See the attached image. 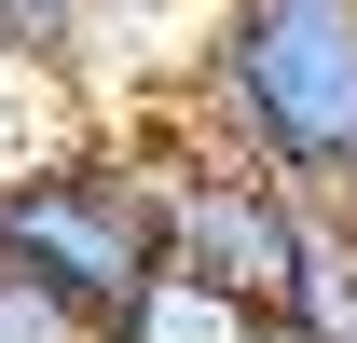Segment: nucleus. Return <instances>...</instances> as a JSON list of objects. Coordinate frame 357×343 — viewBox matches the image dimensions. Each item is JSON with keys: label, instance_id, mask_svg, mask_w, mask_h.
<instances>
[{"label": "nucleus", "instance_id": "39448f33", "mask_svg": "<svg viewBox=\"0 0 357 343\" xmlns=\"http://www.w3.org/2000/svg\"><path fill=\"white\" fill-rule=\"evenodd\" d=\"M0 343H96V330L42 289V275H14V261H0Z\"/></svg>", "mask_w": 357, "mask_h": 343}, {"label": "nucleus", "instance_id": "f03ea898", "mask_svg": "<svg viewBox=\"0 0 357 343\" xmlns=\"http://www.w3.org/2000/svg\"><path fill=\"white\" fill-rule=\"evenodd\" d=\"M0 261L14 275H42L96 343L151 289V151H110V137H69V151H28V165L0 178Z\"/></svg>", "mask_w": 357, "mask_h": 343}, {"label": "nucleus", "instance_id": "7ed1b4c3", "mask_svg": "<svg viewBox=\"0 0 357 343\" xmlns=\"http://www.w3.org/2000/svg\"><path fill=\"white\" fill-rule=\"evenodd\" d=\"M151 247H165L151 275H178V289H220V302H248V316H289L303 206L261 192L234 151H206V137L178 124L165 151H151Z\"/></svg>", "mask_w": 357, "mask_h": 343}, {"label": "nucleus", "instance_id": "f257e3e1", "mask_svg": "<svg viewBox=\"0 0 357 343\" xmlns=\"http://www.w3.org/2000/svg\"><path fill=\"white\" fill-rule=\"evenodd\" d=\"M178 124L303 220H357V0H220Z\"/></svg>", "mask_w": 357, "mask_h": 343}, {"label": "nucleus", "instance_id": "423d86ee", "mask_svg": "<svg viewBox=\"0 0 357 343\" xmlns=\"http://www.w3.org/2000/svg\"><path fill=\"white\" fill-rule=\"evenodd\" d=\"M316 343H357V302H344V316H330V330H316Z\"/></svg>", "mask_w": 357, "mask_h": 343}, {"label": "nucleus", "instance_id": "20e7f679", "mask_svg": "<svg viewBox=\"0 0 357 343\" xmlns=\"http://www.w3.org/2000/svg\"><path fill=\"white\" fill-rule=\"evenodd\" d=\"M96 14H110V0H0V55H14V69H69V55L96 42Z\"/></svg>", "mask_w": 357, "mask_h": 343}]
</instances>
